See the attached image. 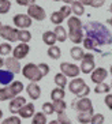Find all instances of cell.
<instances>
[{"instance_id": "cell-19", "label": "cell", "mask_w": 112, "mask_h": 124, "mask_svg": "<svg viewBox=\"0 0 112 124\" xmlns=\"http://www.w3.org/2000/svg\"><path fill=\"white\" fill-rule=\"evenodd\" d=\"M93 112H79L78 116H77V120L81 124H89L92 123V119H93Z\"/></svg>"}, {"instance_id": "cell-41", "label": "cell", "mask_w": 112, "mask_h": 124, "mask_svg": "<svg viewBox=\"0 0 112 124\" xmlns=\"http://www.w3.org/2000/svg\"><path fill=\"white\" fill-rule=\"evenodd\" d=\"M38 67H40V71L43 74V77H47L48 74H49V66H48L47 63H40Z\"/></svg>"}, {"instance_id": "cell-39", "label": "cell", "mask_w": 112, "mask_h": 124, "mask_svg": "<svg viewBox=\"0 0 112 124\" xmlns=\"http://www.w3.org/2000/svg\"><path fill=\"white\" fill-rule=\"evenodd\" d=\"M104 121H105L104 115H101V113H96V115H93V119H92V123L93 124H103Z\"/></svg>"}, {"instance_id": "cell-14", "label": "cell", "mask_w": 112, "mask_h": 124, "mask_svg": "<svg viewBox=\"0 0 112 124\" xmlns=\"http://www.w3.org/2000/svg\"><path fill=\"white\" fill-rule=\"evenodd\" d=\"M36 106H34V104H26L25 106H22L21 109H19L18 115L22 117V119H30V117H33L34 115H36Z\"/></svg>"}, {"instance_id": "cell-13", "label": "cell", "mask_w": 112, "mask_h": 124, "mask_svg": "<svg viewBox=\"0 0 112 124\" xmlns=\"http://www.w3.org/2000/svg\"><path fill=\"white\" fill-rule=\"evenodd\" d=\"M27 102H26V98L25 97H21V95H17L14 100H11L10 102V112L12 113V115H15V113H18L19 109H21L22 106H25Z\"/></svg>"}, {"instance_id": "cell-2", "label": "cell", "mask_w": 112, "mask_h": 124, "mask_svg": "<svg viewBox=\"0 0 112 124\" xmlns=\"http://www.w3.org/2000/svg\"><path fill=\"white\" fill-rule=\"evenodd\" d=\"M69 25V37L74 44H81L85 40V34H83V25L78 16H70L67 21Z\"/></svg>"}, {"instance_id": "cell-24", "label": "cell", "mask_w": 112, "mask_h": 124, "mask_svg": "<svg viewBox=\"0 0 112 124\" xmlns=\"http://www.w3.org/2000/svg\"><path fill=\"white\" fill-rule=\"evenodd\" d=\"M15 95L11 93L10 87L8 86H6V87H1L0 89V100L1 101H7V100H14Z\"/></svg>"}, {"instance_id": "cell-51", "label": "cell", "mask_w": 112, "mask_h": 124, "mask_svg": "<svg viewBox=\"0 0 112 124\" xmlns=\"http://www.w3.org/2000/svg\"><path fill=\"white\" fill-rule=\"evenodd\" d=\"M111 74H112V66H111Z\"/></svg>"}, {"instance_id": "cell-50", "label": "cell", "mask_w": 112, "mask_h": 124, "mask_svg": "<svg viewBox=\"0 0 112 124\" xmlns=\"http://www.w3.org/2000/svg\"><path fill=\"white\" fill-rule=\"evenodd\" d=\"M53 1H61V0H53Z\"/></svg>"}, {"instance_id": "cell-33", "label": "cell", "mask_w": 112, "mask_h": 124, "mask_svg": "<svg viewBox=\"0 0 112 124\" xmlns=\"http://www.w3.org/2000/svg\"><path fill=\"white\" fill-rule=\"evenodd\" d=\"M32 40V34H30V31H27L26 29H22L19 30V41L21 42H29V41Z\"/></svg>"}, {"instance_id": "cell-10", "label": "cell", "mask_w": 112, "mask_h": 124, "mask_svg": "<svg viewBox=\"0 0 112 124\" xmlns=\"http://www.w3.org/2000/svg\"><path fill=\"white\" fill-rule=\"evenodd\" d=\"M72 108H75L79 112H93V104L87 97H82L79 98L75 104H72Z\"/></svg>"}, {"instance_id": "cell-31", "label": "cell", "mask_w": 112, "mask_h": 124, "mask_svg": "<svg viewBox=\"0 0 112 124\" xmlns=\"http://www.w3.org/2000/svg\"><path fill=\"white\" fill-rule=\"evenodd\" d=\"M63 19H64V16H63V14H61L60 11H55V12H52V15H51V22H52V23H55L56 26L60 25V23L63 22Z\"/></svg>"}, {"instance_id": "cell-22", "label": "cell", "mask_w": 112, "mask_h": 124, "mask_svg": "<svg viewBox=\"0 0 112 124\" xmlns=\"http://www.w3.org/2000/svg\"><path fill=\"white\" fill-rule=\"evenodd\" d=\"M71 8H72V12H74L77 16H81V15L85 14V6L81 3L79 0H78V1L75 0L74 3H71Z\"/></svg>"}, {"instance_id": "cell-53", "label": "cell", "mask_w": 112, "mask_h": 124, "mask_svg": "<svg viewBox=\"0 0 112 124\" xmlns=\"http://www.w3.org/2000/svg\"><path fill=\"white\" fill-rule=\"evenodd\" d=\"M90 124H93V123H90Z\"/></svg>"}, {"instance_id": "cell-48", "label": "cell", "mask_w": 112, "mask_h": 124, "mask_svg": "<svg viewBox=\"0 0 112 124\" xmlns=\"http://www.w3.org/2000/svg\"><path fill=\"white\" fill-rule=\"evenodd\" d=\"M107 23H109V25H111V26H112V18H109V19H108V21H107Z\"/></svg>"}, {"instance_id": "cell-49", "label": "cell", "mask_w": 112, "mask_h": 124, "mask_svg": "<svg viewBox=\"0 0 112 124\" xmlns=\"http://www.w3.org/2000/svg\"><path fill=\"white\" fill-rule=\"evenodd\" d=\"M109 11H111V12H112V4H111V7H109Z\"/></svg>"}, {"instance_id": "cell-16", "label": "cell", "mask_w": 112, "mask_h": 124, "mask_svg": "<svg viewBox=\"0 0 112 124\" xmlns=\"http://www.w3.org/2000/svg\"><path fill=\"white\" fill-rule=\"evenodd\" d=\"M26 91H27V94L32 100H38L41 95V89L37 85V82H30V85L26 87Z\"/></svg>"}, {"instance_id": "cell-35", "label": "cell", "mask_w": 112, "mask_h": 124, "mask_svg": "<svg viewBox=\"0 0 112 124\" xmlns=\"http://www.w3.org/2000/svg\"><path fill=\"white\" fill-rule=\"evenodd\" d=\"M11 8V1L8 0H0V14H7Z\"/></svg>"}, {"instance_id": "cell-45", "label": "cell", "mask_w": 112, "mask_h": 124, "mask_svg": "<svg viewBox=\"0 0 112 124\" xmlns=\"http://www.w3.org/2000/svg\"><path fill=\"white\" fill-rule=\"evenodd\" d=\"M79 1L83 6H92V3H93V0H79Z\"/></svg>"}, {"instance_id": "cell-32", "label": "cell", "mask_w": 112, "mask_h": 124, "mask_svg": "<svg viewBox=\"0 0 112 124\" xmlns=\"http://www.w3.org/2000/svg\"><path fill=\"white\" fill-rule=\"evenodd\" d=\"M53 108L56 113H60V112H64L67 105H66L64 100H58V101H53Z\"/></svg>"}, {"instance_id": "cell-25", "label": "cell", "mask_w": 112, "mask_h": 124, "mask_svg": "<svg viewBox=\"0 0 112 124\" xmlns=\"http://www.w3.org/2000/svg\"><path fill=\"white\" fill-rule=\"evenodd\" d=\"M64 95H66L64 89H63V87H59V86L51 91V98L53 100V101H58V100H63V98H64Z\"/></svg>"}, {"instance_id": "cell-3", "label": "cell", "mask_w": 112, "mask_h": 124, "mask_svg": "<svg viewBox=\"0 0 112 124\" xmlns=\"http://www.w3.org/2000/svg\"><path fill=\"white\" fill-rule=\"evenodd\" d=\"M69 89L72 94H75L78 98H82V97H87L89 93H90V87L85 83V80L81 79V78H74L69 83Z\"/></svg>"}, {"instance_id": "cell-47", "label": "cell", "mask_w": 112, "mask_h": 124, "mask_svg": "<svg viewBox=\"0 0 112 124\" xmlns=\"http://www.w3.org/2000/svg\"><path fill=\"white\" fill-rule=\"evenodd\" d=\"M49 124H61L59 120H52V121H49Z\"/></svg>"}, {"instance_id": "cell-18", "label": "cell", "mask_w": 112, "mask_h": 124, "mask_svg": "<svg viewBox=\"0 0 112 124\" xmlns=\"http://www.w3.org/2000/svg\"><path fill=\"white\" fill-rule=\"evenodd\" d=\"M43 41L45 42L47 45H49V46H52V45L56 44V41H58V37H56V33L55 31H45V33L43 34Z\"/></svg>"}, {"instance_id": "cell-27", "label": "cell", "mask_w": 112, "mask_h": 124, "mask_svg": "<svg viewBox=\"0 0 112 124\" xmlns=\"http://www.w3.org/2000/svg\"><path fill=\"white\" fill-rule=\"evenodd\" d=\"M55 83H56V86L64 89L66 85H67V75H64L63 72L56 74V75H55Z\"/></svg>"}, {"instance_id": "cell-52", "label": "cell", "mask_w": 112, "mask_h": 124, "mask_svg": "<svg viewBox=\"0 0 112 124\" xmlns=\"http://www.w3.org/2000/svg\"><path fill=\"white\" fill-rule=\"evenodd\" d=\"M111 87H112V83H111Z\"/></svg>"}, {"instance_id": "cell-30", "label": "cell", "mask_w": 112, "mask_h": 124, "mask_svg": "<svg viewBox=\"0 0 112 124\" xmlns=\"http://www.w3.org/2000/svg\"><path fill=\"white\" fill-rule=\"evenodd\" d=\"M83 45H85V48L89 49V51H98V45L96 44L92 38H89V37H85V40H83Z\"/></svg>"}, {"instance_id": "cell-20", "label": "cell", "mask_w": 112, "mask_h": 124, "mask_svg": "<svg viewBox=\"0 0 112 124\" xmlns=\"http://www.w3.org/2000/svg\"><path fill=\"white\" fill-rule=\"evenodd\" d=\"M53 31L56 33V37H58V41H59V42H64V41L67 40V37H69V34H67L66 29L63 27V26H60V25L56 26V29H55Z\"/></svg>"}, {"instance_id": "cell-42", "label": "cell", "mask_w": 112, "mask_h": 124, "mask_svg": "<svg viewBox=\"0 0 112 124\" xmlns=\"http://www.w3.org/2000/svg\"><path fill=\"white\" fill-rule=\"evenodd\" d=\"M104 102H105V105H107L109 109L112 110V94H107V95H105Z\"/></svg>"}, {"instance_id": "cell-23", "label": "cell", "mask_w": 112, "mask_h": 124, "mask_svg": "<svg viewBox=\"0 0 112 124\" xmlns=\"http://www.w3.org/2000/svg\"><path fill=\"white\" fill-rule=\"evenodd\" d=\"M8 87H10L11 93L17 97V95H19V93L23 90V87H25V86H23V83H22V82L17 80V82H12L11 85H8Z\"/></svg>"}, {"instance_id": "cell-17", "label": "cell", "mask_w": 112, "mask_h": 124, "mask_svg": "<svg viewBox=\"0 0 112 124\" xmlns=\"http://www.w3.org/2000/svg\"><path fill=\"white\" fill-rule=\"evenodd\" d=\"M6 67L7 70L12 71L14 74H18L21 71V64H19V60L14 56H11V57H7L6 59Z\"/></svg>"}, {"instance_id": "cell-44", "label": "cell", "mask_w": 112, "mask_h": 124, "mask_svg": "<svg viewBox=\"0 0 112 124\" xmlns=\"http://www.w3.org/2000/svg\"><path fill=\"white\" fill-rule=\"evenodd\" d=\"M103 6H104V0H93V3H92L93 8H100Z\"/></svg>"}, {"instance_id": "cell-5", "label": "cell", "mask_w": 112, "mask_h": 124, "mask_svg": "<svg viewBox=\"0 0 112 124\" xmlns=\"http://www.w3.org/2000/svg\"><path fill=\"white\" fill-rule=\"evenodd\" d=\"M0 34H1V38L7 40L8 42H15L19 40V30L8 25L0 26Z\"/></svg>"}, {"instance_id": "cell-26", "label": "cell", "mask_w": 112, "mask_h": 124, "mask_svg": "<svg viewBox=\"0 0 112 124\" xmlns=\"http://www.w3.org/2000/svg\"><path fill=\"white\" fill-rule=\"evenodd\" d=\"M48 56L51 59H53V60H58L59 57H60V55H61V51H60V48L59 46H56V45H52V46H49L48 48Z\"/></svg>"}, {"instance_id": "cell-36", "label": "cell", "mask_w": 112, "mask_h": 124, "mask_svg": "<svg viewBox=\"0 0 112 124\" xmlns=\"http://www.w3.org/2000/svg\"><path fill=\"white\" fill-rule=\"evenodd\" d=\"M21 116H11L1 121V124H21Z\"/></svg>"}, {"instance_id": "cell-37", "label": "cell", "mask_w": 112, "mask_h": 124, "mask_svg": "<svg viewBox=\"0 0 112 124\" xmlns=\"http://www.w3.org/2000/svg\"><path fill=\"white\" fill-rule=\"evenodd\" d=\"M43 112L45 115H52L55 112V108H53V104L52 102H44L43 105Z\"/></svg>"}, {"instance_id": "cell-8", "label": "cell", "mask_w": 112, "mask_h": 124, "mask_svg": "<svg viewBox=\"0 0 112 124\" xmlns=\"http://www.w3.org/2000/svg\"><path fill=\"white\" fill-rule=\"evenodd\" d=\"M60 70H61V72L64 75H67L69 78H78V75L81 72V68L78 66H75L74 63H67V62L61 63Z\"/></svg>"}, {"instance_id": "cell-12", "label": "cell", "mask_w": 112, "mask_h": 124, "mask_svg": "<svg viewBox=\"0 0 112 124\" xmlns=\"http://www.w3.org/2000/svg\"><path fill=\"white\" fill-rule=\"evenodd\" d=\"M30 52V46L26 42H21L19 45L14 48V51H12V56L17 57L18 60H22V59H25L27 56V53Z\"/></svg>"}, {"instance_id": "cell-28", "label": "cell", "mask_w": 112, "mask_h": 124, "mask_svg": "<svg viewBox=\"0 0 112 124\" xmlns=\"http://www.w3.org/2000/svg\"><path fill=\"white\" fill-rule=\"evenodd\" d=\"M32 124H47V115L44 112H37L33 116Z\"/></svg>"}, {"instance_id": "cell-34", "label": "cell", "mask_w": 112, "mask_h": 124, "mask_svg": "<svg viewBox=\"0 0 112 124\" xmlns=\"http://www.w3.org/2000/svg\"><path fill=\"white\" fill-rule=\"evenodd\" d=\"M12 51H14V49H12V46H11L8 42H1V44H0V55L1 56L10 55Z\"/></svg>"}, {"instance_id": "cell-29", "label": "cell", "mask_w": 112, "mask_h": 124, "mask_svg": "<svg viewBox=\"0 0 112 124\" xmlns=\"http://www.w3.org/2000/svg\"><path fill=\"white\" fill-rule=\"evenodd\" d=\"M109 90H112V87L111 86H108L107 83H98V85H96V89H94V91L97 93V94H108L109 93Z\"/></svg>"}, {"instance_id": "cell-38", "label": "cell", "mask_w": 112, "mask_h": 124, "mask_svg": "<svg viewBox=\"0 0 112 124\" xmlns=\"http://www.w3.org/2000/svg\"><path fill=\"white\" fill-rule=\"evenodd\" d=\"M58 120L60 121L61 124H71V120H70L69 116L66 115V112H60V113H58Z\"/></svg>"}, {"instance_id": "cell-9", "label": "cell", "mask_w": 112, "mask_h": 124, "mask_svg": "<svg viewBox=\"0 0 112 124\" xmlns=\"http://www.w3.org/2000/svg\"><path fill=\"white\" fill-rule=\"evenodd\" d=\"M15 26L19 27V29H27L32 26V18H30L27 14H17L12 18Z\"/></svg>"}, {"instance_id": "cell-46", "label": "cell", "mask_w": 112, "mask_h": 124, "mask_svg": "<svg viewBox=\"0 0 112 124\" xmlns=\"http://www.w3.org/2000/svg\"><path fill=\"white\" fill-rule=\"evenodd\" d=\"M61 1H64L66 4H70V3H74L75 0H61Z\"/></svg>"}, {"instance_id": "cell-4", "label": "cell", "mask_w": 112, "mask_h": 124, "mask_svg": "<svg viewBox=\"0 0 112 124\" xmlns=\"http://www.w3.org/2000/svg\"><path fill=\"white\" fill-rule=\"evenodd\" d=\"M22 74L26 79H29L30 82H38L43 79V74L40 71V67L34 64V63H27L23 68H22Z\"/></svg>"}, {"instance_id": "cell-7", "label": "cell", "mask_w": 112, "mask_h": 124, "mask_svg": "<svg viewBox=\"0 0 112 124\" xmlns=\"http://www.w3.org/2000/svg\"><path fill=\"white\" fill-rule=\"evenodd\" d=\"M27 15H29L32 19H36V21H44L47 18V14H45V10L37 4H30L27 7Z\"/></svg>"}, {"instance_id": "cell-43", "label": "cell", "mask_w": 112, "mask_h": 124, "mask_svg": "<svg viewBox=\"0 0 112 124\" xmlns=\"http://www.w3.org/2000/svg\"><path fill=\"white\" fill-rule=\"evenodd\" d=\"M34 1L36 0H17V3L19 6H27V7H29L30 4H34Z\"/></svg>"}, {"instance_id": "cell-1", "label": "cell", "mask_w": 112, "mask_h": 124, "mask_svg": "<svg viewBox=\"0 0 112 124\" xmlns=\"http://www.w3.org/2000/svg\"><path fill=\"white\" fill-rule=\"evenodd\" d=\"M85 37H89L98 45H111L112 44V34L107 26H104L100 22H89L85 25Z\"/></svg>"}, {"instance_id": "cell-40", "label": "cell", "mask_w": 112, "mask_h": 124, "mask_svg": "<svg viewBox=\"0 0 112 124\" xmlns=\"http://www.w3.org/2000/svg\"><path fill=\"white\" fill-rule=\"evenodd\" d=\"M60 12L63 14V16H64V18H70V15H71V12H72V8L70 7V6H67V4H66V6H63V7L60 8Z\"/></svg>"}, {"instance_id": "cell-15", "label": "cell", "mask_w": 112, "mask_h": 124, "mask_svg": "<svg viewBox=\"0 0 112 124\" xmlns=\"http://www.w3.org/2000/svg\"><path fill=\"white\" fill-rule=\"evenodd\" d=\"M14 82V72L10 70H0V83L3 86H8Z\"/></svg>"}, {"instance_id": "cell-21", "label": "cell", "mask_w": 112, "mask_h": 124, "mask_svg": "<svg viewBox=\"0 0 112 124\" xmlns=\"http://www.w3.org/2000/svg\"><path fill=\"white\" fill-rule=\"evenodd\" d=\"M70 55H71V57L74 59V60H82L83 57H85V52H83L82 48L79 46H74L71 48V51H70Z\"/></svg>"}, {"instance_id": "cell-11", "label": "cell", "mask_w": 112, "mask_h": 124, "mask_svg": "<svg viewBox=\"0 0 112 124\" xmlns=\"http://www.w3.org/2000/svg\"><path fill=\"white\" fill-rule=\"evenodd\" d=\"M107 77H108V71L105 68H103V67H98V68H96L93 72H92L90 79L94 85H98V83H103Z\"/></svg>"}, {"instance_id": "cell-6", "label": "cell", "mask_w": 112, "mask_h": 124, "mask_svg": "<svg viewBox=\"0 0 112 124\" xmlns=\"http://www.w3.org/2000/svg\"><path fill=\"white\" fill-rule=\"evenodd\" d=\"M81 71L83 74H92L96 70V63H94V56L92 53H86L85 57L81 60Z\"/></svg>"}]
</instances>
